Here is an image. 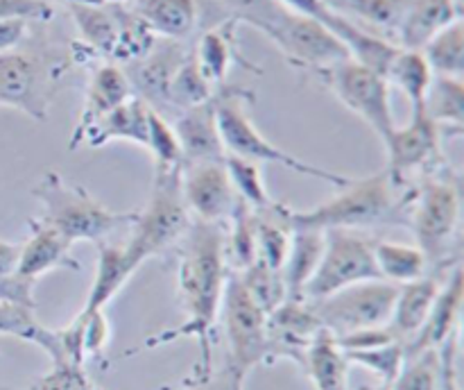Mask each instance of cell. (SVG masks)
<instances>
[{"mask_svg": "<svg viewBox=\"0 0 464 390\" xmlns=\"http://www.w3.org/2000/svg\"><path fill=\"white\" fill-rule=\"evenodd\" d=\"M179 240L177 284L186 320L179 327L148 336L140 347L130 349L125 356L139 349H154L181 338H193L199 343V361L195 363L190 375L204 376L213 372L211 334L220 316L222 295L231 272L225 257V225L193 220Z\"/></svg>", "mask_w": 464, "mask_h": 390, "instance_id": "obj_1", "label": "cell"}, {"mask_svg": "<svg viewBox=\"0 0 464 390\" xmlns=\"http://www.w3.org/2000/svg\"><path fill=\"white\" fill-rule=\"evenodd\" d=\"M32 195L41 204L39 220L71 245L82 240L93 245L104 243L116 229L131 227L136 218V211H113L104 207L84 186L57 171L45 172L32 189Z\"/></svg>", "mask_w": 464, "mask_h": 390, "instance_id": "obj_2", "label": "cell"}, {"mask_svg": "<svg viewBox=\"0 0 464 390\" xmlns=\"http://www.w3.org/2000/svg\"><path fill=\"white\" fill-rule=\"evenodd\" d=\"M252 98L254 95L249 93V91L227 84L220 86V91H216V95H213L218 130H220V139L227 154L249 159V161L254 163H275V166L293 171L297 172V175H306L313 177V180L334 184L335 189H343V186L352 180V177L343 175V172H335L324 166H315V163L304 161V159L290 154L288 150L272 143L267 136H263L261 130L254 125L252 116H249L247 112V100Z\"/></svg>", "mask_w": 464, "mask_h": 390, "instance_id": "obj_3", "label": "cell"}, {"mask_svg": "<svg viewBox=\"0 0 464 390\" xmlns=\"http://www.w3.org/2000/svg\"><path fill=\"white\" fill-rule=\"evenodd\" d=\"M397 186L390 180L388 171L372 172L365 177H352L334 198L324 200L317 207L297 209L288 207V222L293 229H358L390 220L397 213Z\"/></svg>", "mask_w": 464, "mask_h": 390, "instance_id": "obj_4", "label": "cell"}, {"mask_svg": "<svg viewBox=\"0 0 464 390\" xmlns=\"http://www.w3.org/2000/svg\"><path fill=\"white\" fill-rule=\"evenodd\" d=\"M188 209L181 195V168H154L148 202L136 211L131 236L125 245L131 266L139 270L145 261L166 252L190 227Z\"/></svg>", "mask_w": 464, "mask_h": 390, "instance_id": "obj_5", "label": "cell"}, {"mask_svg": "<svg viewBox=\"0 0 464 390\" xmlns=\"http://www.w3.org/2000/svg\"><path fill=\"white\" fill-rule=\"evenodd\" d=\"M66 71V59L48 45H30L0 53V107H12L34 121H45L50 102Z\"/></svg>", "mask_w": 464, "mask_h": 390, "instance_id": "obj_6", "label": "cell"}, {"mask_svg": "<svg viewBox=\"0 0 464 390\" xmlns=\"http://www.w3.org/2000/svg\"><path fill=\"white\" fill-rule=\"evenodd\" d=\"M462 213L460 180L451 171L426 177L424 184L412 193L408 209V227L415 236V245L429 258L433 270L449 268L451 243L458 234Z\"/></svg>", "mask_w": 464, "mask_h": 390, "instance_id": "obj_7", "label": "cell"}, {"mask_svg": "<svg viewBox=\"0 0 464 390\" xmlns=\"http://www.w3.org/2000/svg\"><path fill=\"white\" fill-rule=\"evenodd\" d=\"M315 75L349 112L356 113L376 132L381 143L392 134L397 122H394L392 98L385 75L352 57L322 68Z\"/></svg>", "mask_w": 464, "mask_h": 390, "instance_id": "obj_8", "label": "cell"}, {"mask_svg": "<svg viewBox=\"0 0 464 390\" xmlns=\"http://www.w3.org/2000/svg\"><path fill=\"white\" fill-rule=\"evenodd\" d=\"M381 279L374 258V240L358 229H326L324 249L304 299H320L362 281Z\"/></svg>", "mask_w": 464, "mask_h": 390, "instance_id": "obj_9", "label": "cell"}, {"mask_svg": "<svg viewBox=\"0 0 464 390\" xmlns=\"http://www.w3.org/2000/svg\"><path fill=\"white\" fill-rule=\"evenodd\" d=\"M399 286L374 279L353 284L320 299H306L317 320L334 336H347L361 329L385 327L392 316Z\"/></svg>", "mask_w": 464, "mask_h": 390, "instance_id": "obj_10", "label": "cell"}, {"mask_svg": "<svg viewBox=\"0 0 464 390\" xmlns=\"http://www.w3.org/2000/svg\"><path fill=\"white\" fill-rule=\"evenodd\" d=\"M258 30L270 36L284 57L302 71L317 73L349 59L347 48L326 27L281 3Z\"/></svg>", "mask_w": 464, "mask_h": 390, "instance_id": "obj_11", "label": "cell"}, {"mask_svg": "<svg viewBox=\"0 0 464 390\" xmlns=\"http://www.w3.org/2000/svg\"><path fill=\"white\" fill-rule=\"evenodd\" d=\"M222 322L227 331L229 363L243 379L261 363H267V313L254 302L236 272H229L222 295Z\"/></svg>", "mask_w": 464, "mask_h": 390, "instance_id": "obj_12", "label": "cell"}, {"mask_svg": "<svg viewBox=\"0 0 464 390\" xmlns=\"http://www.w3.org/2000/svg\"><path fill=\"white\" fill-rule=\"evenodd\" d=\"M388 152V171L394 186L406 184L408 177L424 172L426 177L447 171V157L442 152V132L424 107L412 109L411 122L394 127L392 134L383 141Z\"/></svg>", "mask_w": 464, "mask_h": 390, "instance_id": "obj_13", "label": "cell"}, {"mask_svg": "<svg viewBox=\"0 0 464 390\" xmlns=\"http://www.w3.org/2000/svg\"><path fill=\"white\" fill-rule=\"evenodd\" d=\"M279 3L285 5L288 9H293V12L313 18V21L320 23L322 27H326V30L347 48L349 57L365 63V66L374 68L381 75H385L394 53L399 50L388 36L367 30V27L361 25L358 21H352V18H347L344 14L335 12V9L329 7L324 0H279Z\"/></svg>", "mask_w": 464, "mask_h": 390, "instance_id": "obj_14", "label": "cell"}, {"mask_svg": "<svg viewBox=\"0 0 464 390\" xmlns=\"http://www.w3.org/2000/svg\"><path fill=\"white\" fill-rule=\"evenodd\" d=\"M181 195L193 220L213 225H227L238 204L225 161L184 163Z\"/></svg>", "mask_w": 464, "mask_h": 390, "instance_id": "obj_15", "label": "cell"}, {"mask_svg": "<svg viewBox=\"0 0 464 390\" xmlns=\"http://www.w3.org/2000/svg\"><path fill=\"white\" fill-rule=\"evenodd\" d=\"M186 54H188V50L181 45V41L157 39L143 57L125 63L122 71L130 80L134 95H139L148 107H152L159 113H161V109L170 107L172 77H175L177 68L184 62Z\"/></svg>", "mask_w": 464, "mask_h": 390, "instance_id": "obj_16", "label": "cell"}, {"mask_svg": "<svg viewBox=\"0 0 464 390\" xmlns=\"http://www.w3.org/2000/svg\"><path fill=\"white\" fill-rule=\"evenodd\" d=\"M322 329L315 311L306 299H285L267 316V363L276 358L297 363L304 367L308 345Z\"/></svg>", "mask_w": 464, "mask_h": 390, "instance_id": "obj_17", "label": "cell"}, {"mask_svg": "<svg viewBox=\"0 0 464 390\" xmlns=\"http://www.w3.org/2000/svg\"><path fill=\"white\" fill-rule=\"evenodd\" d=\"M464 302V272L460 261L449 270L444 277L442 288L430 307L429 317L421 325V329L406 343V356L420 354L424 349H440L449 338L458 334L460 325V313Z\"/></svg>", "mask_w": 464, "mask_h": 390, "instance_id": "obj_18", "label": "cell"}, {"mask_svg": "<svg viewBox=\"0 0 464 390\" xmlns=\"http://www.w3.org/2000/svg\"><path fill=\"white\" fill-rule=\"evenodd\" d=\"M458 18H462V7L456 0H399L392 44L397 48L421 50Z\"/></svg>", "mask_w": 464, "mask_h": 390, "instance_id": "obj_19", "label": "cell"}, {"mask_svg": "<svg viewBox=\"0 0 464 390\" xmlns=\"http://www.w3.org/2000/svg\"><path fill=\"white\" fill-rule=\"evenodd\" d=\"M27 229H30V236H27L25 243H21L18 266L14 275L34 284L36 279L53 270H82L80 261L71 252L72 245L66 239H62L57 231L44 225L39 218H30Z\"/></svg>", "mask_w": 464, "mask_h": 390, "instance_id": "obj_20", "label": "cell"}, {"mask_svg": "<svg viewBox=\"0 0 464 390\" xmlns=\"http://www.w3.org/2000/svg\"><path fill=\"white\" fill-rule=\"evenodd\" d=\"M131 95H134V91H131V84L122 66H118V63H102V66L95 68L93 75L89 77V84H86L84 104H82L80 118H77L71 141H68V148H82V139H84L86 132L100 118L107 116L116 107H121L125 100H130Z\"/></svg>", "mask_w": 464, "mask_h": 390, "instance_id": "obj_21", "label": "cell"}, {"mask_svg": "<svg viewBox=\"0 0 464 390\" xmlns=\"http://www.w3.org/2000/svg\"><path fill=\"white\" fill-rule=\"evenodd\" d=\"M172 130L179 141L186 163L225 161L227 152L220 139V130H218L213 98L208 102L195 104V107L177 113Z\"/></svg>", "mask_w": 464, "mask_h": 390, "instance_id": "obj_22", "label": "cell"}, {"mask_svg": "<svg viewBox=\"0 0 464 390\" xmlns=\"http://www.w3.org/2000/svg\"><path fill=\"white\" fill-rule=\"evenodd\" d=\"M440 272L442 270H433L429 275L420 277V279L399 286L388 327L403 345L412 340V336L421 329V325L429 317L430 307H433L444 281Z\"/></svg>", "mask_w": 464, "mask_h": 390, "instance_id": "obj_23", "label": "cell"}, {"mask_svg": "<svg viewBox=\"0 0 464 390\" xmlns=\"http://www.w3.org/2000/svg\"><path fill=\"white\" fill-rule=\"evenodd\" d=\"M148 130H150V107L139 98L131 95L130 100L100 118L82 139V148H104L111 141H130L139 148L148 150Z\"/></svg>", "mask_w": 464, "mask_h": 390, "instance_id": "obj_24", "label": "cell"}, {"mask_svg": "<svg viewBox=\"0 0 464 390\" xmlns=\"http://www.w3.org/2000/svg\"><path fill=\"white\" fill-rule=\"evenodd\" d=\"M130 9L157 39H188L199 21L198 0H134Z\"/></svg>", "mask_w": 464, "mask_h": 390, "instance_id": "obj_25", "label": "cell"}, {"mask_svg": "<svg viewBox=\"0 0 464 390\" xmlns=\"http://www.w3.org/2000/svg\"><path fill=\"white\" fill-rule=\"evenodd\" d=\"M98 263H95V275L91 281L89 295L80 313H95L104 311L107 304L125 288L127 281L136 272L131 266L130 257L125 252V245L121 243H98Z\"/></svg>", "mask_w": 464, "mask_h": 390, "instance_id": "obj_26", "label": "cell"}, {"mask_svg": "<svg viewBox=\"0 0 464 390\" xmlns=\"http://www.w3.org/2000/svg\"><path fill=\"white\" fill-rule=\"evenodd\" d=\"M236 21H222L216 25L207 27L199 36L198 45L193 48L195 62H198L199 71L204 73L208 82L213 86H225L227 75H229V68L234 62H240L243 66L254 68L252 63L245 62L238 53V45H236Z\"/></svg>", "mask_w": 464, "mask_h": 390, "instance_id": "obj_27", "label": "cell"}, {"mask_svg": "<svg viewBox=\"0 0 464 390\" xmlns=\"http://www.w3.org/2000/svg\"><path fill=\"white\" fill-rule=\"evenodd\" d=\"M347 354L338 345V338L322 327L304 356L302 372L311 379L315 390H347L349 388Z\"/></svg>", "mask_w": 464, "mask_h": 390, "instance_id": "obj_28", "label": "cell"}, {"mask_svg": "<svg viewBox=\"0 0 464 390\" xmlns=\"http://www.w3.org/2000/svg\"><path fill=\"white\" fill-rule=\"evenodd\" d=\"M324 249V231L320 229H293L288 257H285L281 277L290 299H304L308 281L315 275L317 263Z\"/></svg>", "mask_w": 464, "mask_h": 390, "instance_id": "obj_29", "label": "cell"}, {"mask_svg": "<svg viewBox=\"0 0 464 390\" xmlns=\"http://www.w3.org/2000/svg\"><path fill=\"white\" fill-rule=\"evenodd\" d=\"M374 258L381 279L394 286H403L430 272L429 258L417 245L397 243V240H374Z\"/></svg>", "mask_w": 464, "mask_h": 390, "instance_id": "obj_30", "label": "cell"}, {"mask_svg": "<svg viewBox=\"0 0 464 390\" xmlns=\"http://www.w3.org/2000/svg\"><path fill=\"white\" fill-rule=\"evenodd\" d=\"M433 68L426 62L421 50H406L399 48L394 53L392 62H390L388 71H385V80L388 84L397 86L399 91L406 93L411 100V107H424L426 95H429L430 84H433Z\"/></svg>", "mask_w": 464, "mask_h": 390, "instance_id": "obj_31", "label": "cell"}, {"mask_svg": "<svg viewBox=\"0 0 464 390\" xmlns=\"http://www.w3.org/2000/svg\"><path fill=\"white\" fill-rule=\"evenodd\" d=\"M442 136H460L464 125V84L462 77L435 75L424 102Z\"/></svg>", "mask_w": 464, "mask_h": 390, "instance_id": "obj_32", "label": "cell"}, {"mask_svg": "<svg viewBox=\"0 0 464 390\" xmlns=\"http://www.w3.org/2000/svg\"><path fill=\"white\" fill-rule=\"evenodd\" d=\"M225 257L231 272H240L258 261L256 211L240 200L225 225Z\"/></svg>", "mask_w": 464, "mask_h": 390, "instance_id": "obj_33", "label": "cell"}, {"mask_svg": "<svg viewBox=\"0 0 464 390\" xmlns=\"http://www.w3.org/2000/svg\"><path fill=\"white\" fill-rule=\"evenodd\" d=\"M426 62L435 75L462 77L464 73V25L462 18L440 30L429 44L421 48Z\"/></svg>", "mask_w": 464, "mask_h": 390, "instance_id": "obj_34", "label": "cell"}, {"mask_svg": "<svg viewBox=\"0 0 464 390\" xmlns=\"http://www.w3.org/2000/svg\"><path fill=\"white\" fill-rule=\"evenodd\" d=\"M213 95H216V86L199 71L193 50H190L184 62L179 63V68H177L175 77H172L170 107L177 109V112H184V109L195 107V104L208 102Z\"/></svg>", "mask_w": 464, "mask_h": 390, "instance_id": "obj_35", "label": "cell"}, {"mask_svg": "<svg viewBox=\"0 0 464 390\" xmlns=\"http://www.w3.org/2000/svg\"><path fill=\"white\" fill-rule=\"evenodd\" d=\"M225 166H227V172H229L231 186H234L240 202H245L249 209H254V211H263V209L275 204V200L270 198V193H267L266 189L261 163H254L249 161V159H240V157H234V154H227Z\"/></svg>", "mask_w": 464, "mask_h": 390, "instance_id": "obj_36", "label": "cell"}, {"mask_svg": "<svg viewBox=\"0 0 464 390\" xmlns=\"http://www.w3.org/2000/svg\"><path fill=\"white\" fill-rule=\"evenodd\" d=\"M236 275L240 277V281H243L245 288L249 290L254 302H256L267 316H270L279 304H284L285 299H288L281 270H272V268H267L263 261H254L252 266L236 272Z\"/></svg>", "mask_w": 464, "mask_h": 390, "instance_id": "obj_37", "label": "cell"}, {"mask_svg": "<svg viewBox=\"0 0 464 390\" xmlns=\"http://www.w3.org/2000/svg\"><path fill=\"white\" fill-rule=\"evenodd\" d=\"M440 372L442 358L440 349H424L420 354L406 356L401 372L392 381V390H440Z\"/></svg>", "mask_w": 464, "mask_h": 390, "instance_id": "obj_38", "label": "cell"}, {"mask_svg": "<svg viewBox=\"0 0 464 390\" xmlns=\"http://www.w3.org/2000/svg\"><path fill=\"white\" fill-rule=\"evenodd\" d=\"M344 354H347L349 363H356V366L374 372L385 385H392V381L397 379L403 363H406V345L401 340H394V343L379 345V347L370 349H353V352Z\"/></svg>", "mask_w": 464, "mask_h": 390, "instance_id": "obj_39", "label": "cell"}, {"mask_svg": "<svg viewBox=\"0 0 464 390\" xmlns=\"http://www.w3.org/2000/svg\"><path fill=\"white\" fill-rule=\"evenodd\" d=\"M329 7L335 12L344 14L347 18L356 21L361 25L379 27V30L388 32V39L392 41L394 21H397V7L399 0H324Z\"/></svg>", "mask_w": 464, "mask_h": 390, "instance_id": "obj_40", "label": "cell"}, {"mask_svg": "<svg viewBox=\"0 0 464 390\" xmlns=\"http://www.w3.org/2000/svg\"><path fill=\"white\" fill-rule=\"evenodd\" d=\"M148 152L154 157V168H184V152L177 141L175 130L163 118V113L150 107Z\"/></svg>", "mask_w": 464, "mask_h": 390, "instance_id": "obj_41", "label": "cell"}, {"mask_svg": "<svg viewBox=\"0 0 464 390\" xmlns=\"http://www.w3.org/2000/svg\"><path fill=\"white\" fill-rule=\"evenodd\" d=\"M41 329L44 325L36 320L34 308L16 302H0V336H14L34 345Z\"/></svg>", "mask_w": 464, "mask_h": 390, "instance_id": "obj_42", "label": "cell"}, {"mask_svg": "<svg viewBox=\"0 0 464 390\" xmlns=\"http://www.w3.org/2000/svg\"><path fill=\"white\" fill-rule=\"evenodd\" d=\"M204 5L220 9L222 21L249 23L252 27H261L275 12L279 0H204Z\"/></svg>", "mask_w": 464, "mask_h": 390, "instance_id": "obj_43", "label": "cell"}, {"mask_svg": "<svg viewBox=\"0 0 464 390\" xmlns=\"http://www.w3.org/2000/svg\"><path fill=\"white\" fill-rule=\"evenodd\" d=\"M48 375L41 376L32 390H98L86 376L84 366L72 363H50Z\"/></svg>", "mask_w": 464, "mask_h": 390, "instance_id": "obj_44", "label": "cell"}, {"mask_svg": "<svg viewBox=\"0 0 464 390\" xmlns=\"http://www.w3.org/2000/svg\"><path fill=\"white\" fill-rule=\"evenodd\" d=\"M77 317L84 325V354L86 358H100L107 349L109 338H111V327H109L107 313H77Z\"/></svg>", "mask_w": 464, "mask_h": 390, "instance_id": "obj_45", "label": "cell"}, {"mask_svg": "<svg viewBox=\"0 0 464 390\" xmlns=\"http://www.w3.org/2000/svg\"><path fill=\"white\" fill-rule=\"evenodd\" d=\"M54 16V5L48 0H0V21L23 18L30 23H48Z\"/></svg>", "mask_w": 464, "mask_h": 390, "instance_id": "obj_46", "label": "cell"}, {"mask_svg": "<svg viewBox=\"0 0 464 390\" xmlns=\"http://www.w3.org/2000/svg\"><path fill=\"white\" fill-rule=\"evenodd\" d=\"M184 390H245V379L227 363L222 370H213L211 375H190Z\"/></svg>", "mask_w": 464, "mask_h": 390, "instance_id": "obj_47", "label": "cell"}, {"mask_svg": "<svg viewBox=\"0 0 464 390\" xmlns=\"http://www.w3.org/2000/svg\"><path fill=\"white\" fill-rule=\"evenodd\" d=\"M0 302H16L34 308V284L18 275L0 277Z\"/></svg>", "mask_w": 464, "mask_h": 390, "instance_id": "obj_48", "label": "cell"}, {"mask_svg": "<svg viewBox=\"0 0 464 390\" xmlns=\"http://www.w3.org/2000/svg\"><path fill=\"white\" fill-rule=\"evenodd\" d=\"M32 25H34V23L23 21V18H7V21H0V53L18 48V45L30 36Z\"/></svg>", "mask_w": 464, "mask_h": 390, "instance_id": "obj_49", "label": "cell"}, {"mask_svg": "<svg viewBox=\"0 0 464 390\" xmlns=\"http://www.w3.org/2000/svg\"><path fill=\"white\" fill-rule=\"evenodd\" d=\"M18 252H21V243H9V240L0 239V277L16 272Z\"/></svg>", "mask_w": 464, "mask_h": 390, "instance_id": "obj_50", "label": "cell"}, {"mask_svg": "<svg viewBox=\"0 0 464 390\" xmlns=\"http://www.w3.org/2000/svg\"><path fill=\"white\" fill-rule=\"evenodd\" d=\"M71 3V0H68ZM77 3H104V5H116V3H127V0H77Z\"/></svg>", "mask_w": 464, "mask_h": 390, "instance_id": "obj_51", "label": "cell"}, {"mask_svg": "<svg viewBox=\"0 0 464 390\" xmlns=\"http://www.w3.org/2000/svg\"><path fill=\"white\" fill-rule=\"evenodd\" d=\"M367 390H392V388H390V385H385V384H381V385H376V388H367Z\"/></svg>", "mask_w": 464, "mask_h": 390, "instance_id": "obj_52", "label": "cell"}, {"mask_svg": "<svg viewBox=\"0 0 464 390\" xmlns=\"http://www.w3.org/2000/svg\"><path fill=\"white\" fill-rule=\"evenodd\" d=\"M456 3H458V5H460V7H462V0H456Z\"/></svg>", "mask_w": 464, "mask_h": 390, "instance_id": "obj_53", "label": "cell"}]
</instances>
